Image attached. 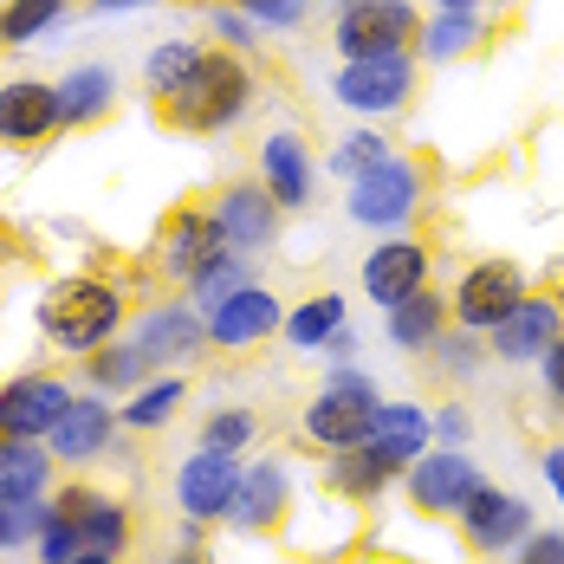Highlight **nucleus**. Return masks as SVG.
I'll list each match as a JSON object with an SVG mask.
<instances>
[{
  "instance_id": "1",
  "label": "nucleus",
  "mask_w": 564,
  "mask_h": 564,
  "mask_svg": "<svg viewBox=\"0 0 564 564\" xmlns=\"http://www.w3.org/2000/svg\"><path fill=\"white\" fill-rule=\"evenodd\" d=\"M40 332L58 344V350H78L91 357L98 344H111L123 332V292L111 280H91V273H72V280H53L40 292Z\"/></svg>"
},
{
  "instance_id": "2",
  "label": "nucleus",
  "mask_w": 564,
  "mask_h": 564,
  "mask_svg": "<svg viewBox=\"0 0 564 564\" xmlns=\"http://www.w3.org/2000/svg\"><path fill=\"white\" fill-rule=\"evenodd\" d=\"M253 105V72L234 53H208L202 72L170 98V123L188 130V137H215V130H234Z\"/></svg>"
},
{
  "instance_id": "3",
  "label": "nucleus",
  "mask_w": 564,
  "mask_h": 564,
  "mask_svg": "<svg viewBox=\"0 0 564 564\" xmlns=\"http://www.w3.org/2000/svg\"><path fill=\"white\" fill-rule=\"evenodd\" d=\"M377 383L364 377V370H350V364H332V377H325V390L305 402V442H318L325 454L338 448H364V435H370V415H377Z\"/></svg>"
},
{
  "instance_id": "4",
  "label": "nucleus",
  "mask_w": 564,
  "mask_h": 564,
  "mask_svg": "<svg viewBox=\"0 0 564 564\" xmlns=\"http://www.w3.org/2000/svg\"><path fill=\"white\" fill-rule=\"evenodd\" d=\"M332 98L357 117H390L409 111L415 98V58L409 53H370V58H344L332 78Z\"/></svg>"
},
{
  "instance_id": "5",
  "label": "nucleus",
  "mask_w": 564,
  "mask_h": 564,
  "mask_svg": "<svg viewBox=\"0 0 564 564\" xmlns=\"http://www.w3.org/2000/svg\"><path fill=\"white\" fill-rule=\"evenodd\" d=\"M422 33L415 0H338V40L344 58H370V53H409V40Z\"/></svg>"
},
{
  "instance_id": "6",
  "label": "nucleus",
  "mask_w": 564,
  "mask_h": 564,
  "mask_svg": "<svg viewBox=\"0 0 564 564\" xmlns=\"http://www.w3.org/2000/svg\"><path fill=\"white\" fill-rule=\"evenodd\" d=\"M422 195H429L422 170H415V163H402V156H390V163H377L370 175H357V182H350L344 215H350L357 227H409L415 215H422Z\"/></svg>"
},
{
  "instance_id": "7",
  "label": "nucleus",
  "mask_w": 564,
  "mask_h": 564,
  "mask_svg": "<svg viewBox=\"0 0 564 564\" xmlns=\"http://www.w3.org/2000/svg\"><path fill=\"white\" fill-rule=\"evenodd\" d=\"M454 519H460V539H467L480 558H512V552L532 539V500H519V494L494 487V480H480Z\"/></svg>"
},
{
  "instance_id": "8",
  "label": "nucleus",
  "mask_w": 564,
  "mask_h": 564,
  "mask_svg": "<svg viewBox=\"0 0 564 564\" xmlns=\"http://www.w3.org/2000/svg\"><path fill=\"white\" fill-rule=\"evenodd\" d=\"M519 299H525V273H519V260H480V267L460 273L448 312L460 318V332H480V338H487Z\"/></svg>"
},
{
  "instance_id": "9",
  "label": "nucleus",
  "mask_w": 564,
  "mask_h": 564,
  "mask_svg": "<svg viewBox=\"0 0 564 564\" xmlns=\"http://www.w3.org/2000/svg\"><path fill=\"white\" fill-rule=\"evenodd\" d=\"M487 474L467 460V448H429L409 474H402V487H409V507L429 512V519H454V512L467 507V494L480 487Z\"/></svg>"
},
{
  "instance_id": "10",
  "label": "nucleus",
  "mask_w": 564,
  "mask_h": 564,
  "mask_svg": "<svg viewBox=\"0 0 564 564\" xmlns=\"http://www.w3.org/2000/svg\"><path fill=\"white\" fill-rule=\"evenodd\" d=\"M65 409H72V383H58L46 370L7 377V383H0V435H13V442H46Z\"/></svg>"
},
{
  "instance_id": "11",
  "label": "nucleus",
  "mask_w": 564,
  "mask_h": 564,
  "mask_svg": "<svg viewBox=\"0 0 564 564\" xmlns=\"http://www.w3.org/2000/svg\"><path fill=\"white\" fill-rule=\"evenodd\" d=\"M240 474H247L240 454L195 448L175 467V507H182V519H202V525H208V519H227L234 494H240Z\"/></svg>"
},
{
  "instance_id": "12",
  "label": "nucleus",
  "mask_w": 564,
  "mask_h": 564,
  "mask_svg": "<svg viewBox=\"0 0 564 564\" xmlns=\"http://www.w3.org/2000/svg\"><path fill=\"white\" fill-rule=\"evenodd\" d=\"M558 338H564V299L558 292H525L507 318L487 332V344H494L500 364H539Z\"/></svg>"
},
{
  "instance_id": "13",
  "label": "nucleus",
  "mask_w": 564,
  "mask_h": 564,
  "mask_svg": "<svg viewBox=\"0 0 564 564\" xmlns=\"http://www.w3.org/2000/svg\"><path fill=\"white\" fill-rule=\"evenodd\" d=\"M202 318H208V344H221V350H253V344H267L285 325V305L260 280H247L240 292H227L215 312H202Z\"/></svg>"
},
{
  "instance_id": "14",
  "label": "nucleus",
  "mask_w": 564,
  "mask_h": 564,
  "mask_svg": "<svg viewBox=\"0 0 564 564\" xmlns=\"http://www.w3.org/2000/svg\"><path fill=\"white\" fill-rule=\"evenodd\" d=\"M163 273L182 285H195L202 273H215L221 260H234V247H227V234L215 227V215H202V208H182L170 227H163Z\"/></svg>"
},
{
  "instance_id": "15",
  "label": "nucleus",
  "mask_w": 564,
  "mask_h": 564,
  "mask_svg": "<svg viewBox=\"0 0 564 564\" xmlns=\"http://www.w3.org/2000/svg\"><path fill=\"white\" fill-rule=\"evenodd\" d=\"M364 448L377 454L395 480H402V474H409L422 454L435 448V422H429V409H422V402H377Z\"/></svg>"
},
{
  "instance_id": "16",
  "label": "nucleus",
  "mask_w": 564,
  "mask_h": 564,
  "mask_svg": "<svg viewBox=\"0 0 564 564\" xmlns=\"http://www.w3.org/2000/svg\"><path fill=\"white\" fill-rule=\"evenodd\" d=\"M215 227L227 234V247L234 253H260V247H273V234H280V202L267 195V182H234L215 195Z\"/></svg>"
},
{
  "instance_id": "17",
  "label": "nucleus",
  "mask_w": 564,
  "mask_h": 564,
  "mask_svg": "<svg viewBox=\"0 0 564 564\" xmlns=\"http://www.w3.org/2000/svg\"><path fill=\"white\" fill-rule=\"evenodd\" d=\"M285 512H292V467L285 460H253L247 474H240V494H234V507H227V525L234 532H273Z\"/></svg>"
},
{
  "instance_id": "18",
  "label": "nucleus",
  "mask_w": 564,
  "mask_h": 564,
  "mask_svg": "<svg viewBox=\"0 0 564 564\" xmlns=\"http://www.w3.org/2000/svg\"><path fill=\"white\" fill-rule=\"evenodd\" d=\"M117 409L105 402V395H72V409L58 415V429L46 435V448H53V460H98V454L117 442Z\"/></svg>"
},
{
  "instance_id": "19",
  "label": "nucleus",
  "mask_w": 564,
  "mask_h": 564,
  "mask_svg": "<svg viewBox=\"0 0 564 564\" xmlns=\"http://www.w3.org/2000/svg\"><path fill=\"white\" fill-rule=\"evenodd\" d=\"M429 285V247L422 240H409V234H395V240H383L370 260H364V292L390 312V305H402L409 292H422Z\"/></svg>"
},
{
  "instance_id": "20",
  "label": "nucleus",
  "mask_w": 564,
  "mask_h": 564,
  "mask_svg": "<svg viewBox=\"0 0 564 564\" xmlns=\"http://www.w3.org/2000/svg\"><path fill=\"white\" fill-rule=\"evenodd\" d=\"M58 123V91L46 78H7L0 85V143H46Z\"/></svg>"
},
{
  "instance_id": "21",
  "label": "nucleus",
  "mask_w": 564,
  "mask_h": 564,
  "mask_svg": "<svg viewBox=\"0 0 564 564\" xmlns=\"http://www.w3.org/2000/svg\"><path fill=\"white\" fill-rule=\"evenodd\" d=\"M202 344H208V318L195 305H150L143 325H137V350L150 357V370L156 364H188Z\"/></svg>"
},
{
  "instance_id": "22",
  "label": "nucleus",
  "mask_w": 564,
  "mask_h": 564,
  "mask_svg": "<svg viewBox=\"0 0 564 564\" xmlns=\"http://www.w3.org/2000/svg\"><path fill=\"white\" fill-rule=\"evenodd\" d=\"M53 507L65 512V519H78L85 552H111V558H123V545H130V512H123V500L91 494V487H58Z\"/></svg>"
},
{
  "instance_id": "23",
  "label": "nucleus",
  "mask_w": 564,
  "mask_h": 564,
  "mask_svg": "<svg viewBox=\"0 0 564 564\" xmlns=\"http://www.w3.org/2000/svg\"><path fill=\"white\" fill-rule=\"evenodd\" d=\"M260 182H267V195H273L280 208H312L318 175H312V156H305V143H299L292 130H273V137L260 143Z\"/></svg>"
},
{
  "instance_id": "24",
  "label": "nucleus",
  "mask_w": 564,
  "mask_h": 564,
  "mask_svg": "<svg viewBox=\"0 0 564 564\" xmlns=\"http://www.w3.org/2000/svg\"><path fill=\"white\" fill-rule=\"evenodd\" d=\"M46 494H53V448L0 435V500L7 507H40Z\"/></svg>"
},
{
  "instance_id": "25",
  "label": "nucleus",
  "mask_w": 564,
  "mask_h": 564,
  "mask_svg": "<svg viewBox=\"0 0 564 564\" xmlns=\"http://www.w3.org/2000/svg\"><path fill=\"white\" fill-rule=\"evenodd\" d=\"M448 325H454L448 299L422 285V292H409L402 305H390V325H383V332H390V344H395V350H429V344L442 338Z\"/></svg>"
},
{
  "instance_id": "26",
  "label": "nucleus",
  "mask_w": 564,
  "mask_h": 564,
  "mask_svg": "<svg viewBox=\"0 0 564 564\" xmlns=\"http://www.w3.org/2000/svg\"><path fill=\"white\" fill-rule=\"evenodd\" d=\"M53 91H58V117L65 123H98L117 105V72L111 65H72Z\"/></svg>"
},
{
  "instance_id": "27",
  "label": "nucleus",
  "mask_w": 564,
  "mask_h": 564,
  "mask_svg": "<svg viewBox=\"0 0 564 564\" xmlns=\"http://www.w3.org/2000/svg\"><path fill=\"white\" fill-rule=\"evenodd\" d=\"M188 402V383L182 377H150L143 390H130V402L117 409V422L130 429V435H156V429H170V415Z\"/></svg>"
},
{
  "instance_id": "28",
  "label": "nucleus",
  "mask_w": 564,
  "mask_h": 564,
  "mask_svg": "<svg viewBox=\"0 0 564 564\" xmlns=\"http://www.w3.org/2000/svg\"><path fill=\"white\" fill-rule=\"evenodd\" d=\"M325 487L344 494V500H377L383 487H395V474L370 448H338L332 460H325Z\"/></svg>"
},
{
  "instance_id": "29",
  "label": "nucleus",
  "mask_w": 564,
  "mask_h": 564,
  "mask_svg": "<svg viewBox=\"0 0 564 564\" xmlns=\"http://www.w3.org/2000/svg\"><path fill=\"white\" fill-rule=\"evenodd\" d=\"M202 58H208V46H195V40H163L156 53L143 58V91L170 105L175 91H182V85L202 72Z\"/></svg>"
},
{
  "instance_id": "30",
  "label": "nucleus",
  "mask_w": 564,
  "mask_h": 564,
  "mask_svg": "<svg viewBox=\"0 0 564 564\" xmlns=\"http://www.w3.org/2000/svg\"><path fill=\"white\" fill-rule=\"evenodd\" d=\"M280 332H285V344H292V350H325V344L344 332V299H338V292H318V299L292 305Z\"/></svg>"
},
{
  "instance_id": "31",
  "label": "nucleus",
  "mask_w": 564,
  "mask_h": 564,
  "mask_svg": "<svg viewBox=\"0 0 564 564\" xmlns=\"http://www.w3.org/2000/svg\"><path fill=\"white\" fill-rule=\"evenodd\" d=\"M422 58H435V65H454L460 53H474L480 40H487V26H480V13H448V7H435V20H422Z\"/></svg>"
},
{
  "instance_id": "32",
  "label": "nucleus",
  "mask_w": 564,
  "mask_h": 564,
  "mask_svg": "<svg viewBox=\"0 0 564 564\" xmlns=\"http://www.w3.org/2000/svg\"><path fill=\"white\" fill-rule=\"evenodd\" d=\"M85 377H91V390L105 395V390H143L150 383V357L137 350V338L130 344H98L91 350V364H85Z\"/></svg>"
},
{
  "instance_id": "33",
  "label": "nucleus",
  "mask_w": 564,
  "mask_h": 564,
  "mask_svg": "<svg viewBox=\"0 0 564 564\" xmlns=\"http://www.w3.org/2000/svg\"><path fill=\"white\" fill-rule=\"evenodd\" d=\"M65 7L72 0H7L0 7V46H33L46 26L65 20Z\"/></svg>"
},
{
  "instance_id": "34",
  "label": "nucleus",
  "mask_w": 564,
  "mask_h": 564,
  "mask_svg": "<svg viewBox=\"0 0 564 564\" xmlns=\"http://www.w3.org/2000/svg\"><path fill=\"white\" fill-rule=\"evenodd\" d=\"M253 435H260V415L253 409H215L202 422V448H221V454H247Z\"/></svg>"
},
{
  "instance_id": "35",
  "label": "nucleus",
  "mask_w": 564,
  "mask_h": 564,
  "mask_svg": "<svg viewBox=\"0 0 564 564\" xmlns=\"http://www.w3.org/2000/svg\"><path fill=\"white\" fill-rule=\"evenodd\" d=\"M33 552L40 564H72L85 552V532H78V519H65V512L46 500V519H40V539H33Z\"/></svg>"
},
{
  "instance_id": "36",
  "label": "nucleus",
  "mask_w": 564,
  "mask_h": 564,
  "mask_svg": "<svg viewBox=\"0 0 564 564\" xmlns=\"http://www.w3.org/2000/svg\"><path fill=\"white\" fill-rule=\"evenodd\" d=\"M377 163H390V143L377 137V130H350L338 150H332V170L344 175V182H357V175H370Z\"/></svg>"
},
{
  "instance_id": "37",
  "label": "nucleus",
  "mask_w": 564,
  "mask_h": 564,
  "mask_svg": "<svg viewBox=\"0 0 564 564\" xmlns=\"http://www.w3.org/2000/svg\"><path fill=\"white\" fill-rule=\"evenodd\" d=\"M480 332H442V338L429 344V357H435V370L442 377H474L480 370Z\"/></svg>"
},
{
  "instance_id": "38",
  "label": "nucleus",
  "mask_w": 564,
  "mask_h": 564,
  "mask_svg": "<svg viewBox=\"0 0 564 564\" xmlns=\"http://www.w3.org/2000/svg\"><path fill=\"white\" fill-rule=\"evenodd\" d=\"M247 280H253V267H247L240 253H234V260H221L215 273H202V280L188 285V292H195V312H215V305H221L227 292H240Z\"/></svg>"
},
{
  "instance_id": "39",
  "label": "nucleus",
  "mask_w": 564,
  "mask_h": 564,
  "mask_svg": "<svg viewBox=\"0 0 564 564\" xmlns=\"http://www.w3.org/2000/svg\"><path fill=\"white\" fill-rule=\"evenodd\" d=\"M253 26H273V33H292V26H305V13H312V0H234Z\"/></svg>"
},
{
  "instance_id": "40",
  "label": "nucleus",
  "mask_w": 564,
  "mask_h": 564,
  "mask_svg": "<svg viewBox=\"0 0 564 564\" xmlns=\"http://www.w3.org/2000/svg\"><path fill=\"white\" fill-rule=\"evenodd\" d=\"M40 519H46V500H40V507H7V500H0V552L33 545V539H40Z\"/></svg>"
},
{
  "instance_id": "41",
  "label": "nucleus",
  "mask_w": 564,
  "mask_h": 564,
  "mask_svg": "<svg viewBox=\"0 0 564 564\" xmlns=\"http://www.w3.org/2000/svg\"><path fill=\"white\" fill-rule=\"evenodd\" d=\"M429 422H435V448H467V442H474V415H467L460 402L429 409Z\"/></svg>"
},
{
  "instance_id": "42",
  "label": "nucleus",
  "mask_w": 564,
  "mask_h": 564,
  "mask_svg": "<svg viewBox=\"0 0 564 564\" xmlns=\"http://www.w3.org/2000/svg\"><path fill=\"white\" fill-rule=\"evenodd\" d=\"M512 564H564V525H532V539L512 552Z\"/></svg>"
},
{
  "instance_id": "43",
  "label": "nucleus",
  "mask_w": 564,
  "mask_h": 564,
  "mask_svg": "<svg viewBox=\"0 0 564 564\" xmlns=\"http://www.w3.org/2000/svg\"><path fill=\"white\" fill-rule=\"evenodd\" d=\"M208 26L221 33L234 53H253V33H260V26H253V20H247L240 7H208Z\"/></svg>"
},
{
  "instance_id": "44",
  "label": "nucleus",
  "mask_w": 564,
  "mask_h": 564,
  "mask_svg": "<svg viewBox=\"0 0 564 564\" xmlns=\"http://www.w3.org/2000/svg\"><path fill=\"white\" fill-rule=\"evenodd\" d=\"M539 370H545V395H552V402L564 409V338L552 344L545 357H539Z\"/></svg>"
},
{
  "instance_id": "45",
  "label": "nucleus",
  "mask_w": 564,
  "mask_h": 564,
  "mask_svg": "<svg viewBox=\"0 0 564 564\" xmlns=\"http://www.w3.org/2000/svg\"><path fill=\"white\" fill-rule=\"evenodd\" d=\"M539 474H545V487L558 494V507H564V442H552V448L539 454Z\"/></svg>"
},
{
  "instance_id": "46",
  "label": "nucleus",
  "mask_w": 564,
  "mask_h": 564,
  "mask_svg": "<svg viewBox=\"0 0 564 564\" xmlns=\"http://www.w3.org/2000/svg\"><path fill=\"white\" fill-rule=\"evenodd\" d=\"M98 13H137V7H156V0H91Z\"/></svg>"
},
{
  "instance_id": "47",
  "label": "nucleus",
  "mask_w": 564,
  "mask_h": 564,
  "mask_svg": "<svg viewBox=\"0 0 564 564\" xmlns=\"http://www.w3.org/2000/svg\"><path fill=\"white\" fill-rule=\"evenodd\" d=\"M325 350H332V357H350V350H357V338H350V325H344V332H338L332 344H325Z\"/></svg>"
},
{
  "instance_id": "48",
  "label": "nucleus",
  "mask_w": 564,
  "mask_h": 564,
  "mask_svg": "<svg viewBox=\"0 0 564 564\" xmlns=\"http://www.w3.org/2000/svg\"><path fill=\"white\" fill-rule=\"evenodd\" d=\"M72 564H117V558H111V552H78Z\"/></svg>"
},
{
  "instance_id": "49",
  "label": "nucleus",
  "mask_w": 564,
  "mask_h": 564,
  "mask_svg": "<svg viewBox=\"0 0 564 564\" xmlns=\"http://www.w3.org/2000/svg\"><path fill=\"white\" fill-rule=\"evenodd\" d=\"M448 13H480V0H442Z\"/></svg>"
},
{
  "instance_id": "50",
  "label": "nucleus",
  "mask_w": 564,
  "mask_h": 564,
  "mask_svg": "<svg viewBox=\"0 0 564 564\" xmlns=\"http://www.w3.org/2000/svg\"><path fill=\"white\" fill-rule=\"evenodd\" d=\"M170 564H202V558H195V552H182V558H170Z\"/></svg>"
}]
</instances>
